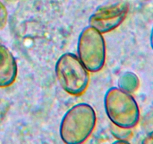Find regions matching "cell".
Wrapping results in <instances>:
<instances>
[{"label":"cell","instance_id":"obj_4","mask_svg":"<svg viewBox=\"0 0 153 144\" xmlns=\"http://www.w3.org/2000/svg\"><path fill=\"white\" fill-rule=\"evenodd\" d=\"M77 53L89 72L101 70L106 60V45L102 34L91 26L85 27L78 39Z\"/></svg>","mask_w":153,"mask_h":144},{"label":"cell","instance_id":"obj_9","mask_svg":"<svg viewBox=\"0 0 153 144\" xmlns=\"http://www.w3.org/2000/svg\"><path fill=\"white\" fill-rule=\"evenodd\" d=\"M112 134L118 140H127V139H129L132 136V131L131 129L123 128L118 127V126L113 124L111 128Z\"/></svg>","mask_w":153,"mask_h":144},{"label":"cell","instance_id":"obj_5","mask_svg":"<svg viewBox=\"0 0 153 144\" xmlns=\"http://www.w3.org/2000/svg\"><path fill=\"white\" fill-rule=\"evenodd\" d=\"M126 2H117L98 8L89 18V24L102 34L110 32L123 23L128 15Z\"/></svg>","mask_w":153,"mask_h":144},{"label":"cell","instance_id":"obj_8","mask_svg":"<svg viewBox=\"0 0 153 144\" xmlns=\"http://www.w3.org/2000/svg\"><path fill=\"white\" fill-rule=\"evenodd\" d=\"M142 128L146 134L143 142L153 143V108L149 110L142 119Z\"/></svg>","mask_w":153,"mask_h":144},{"label":"cell","instance_id":"obj_7","mask_svg":"<svg viewBox=\"0 0 153 144\" xmlns=\"http://www.w3.org/2000/svg\"><path fill=\"white\" fill-rule=\"evenodd\" d=\"M120 88L129 93H133L137 90L140 86L139 78L132 72L123 74L119 80Z\"/></svg>","mask_w":153,"mask_h":144},{"label":"cell","instance_id":"obj_6","mask_svg":"<svg viewBox=\"0 0 153 144\" xmlns=\"http://www.w3.org/2000/svg\"><path fill=\"white\" fill-rule=\"evenodd\" d=\"M17 76V64L12 52L0 45V88L11 86Z\"/></svg>","mask_w":153,"mask_h":144},{"label":"cell","instance_id":"obj_11","mask_svg":"<svg viewBox=\"0 0 153 144\" xmlns=\"http://www.w3.org/2000/svg\"><path fill=\"white\" fill-rule=\"evenodd\" d=\"M150 42H151V46H152V50H153V28H152V32H151Z\"/></svg>","mask_w":153,"mask_h":144},{"label":"cell","instance_id":"obj_2","mask_svg":"<svg viewBox=\"0 0 153 144\" xmlns=\"http://www.w3.org/2000/svg\"><path fill=\"white\" fill-rule=\"evenodd\" d=\"M106 115L113 124L131 129L140 122V112L139 106L131 93L120 87L109 88L104 98Z\"/></svg>","mask_w":153,"mask_h":144},{"label":"cell","instance_id":"obj_1","mask_svg":"<svg viewBox=\"0 0 153 144\" xmlns=\"http://www.w3.org/2000/svg\"><path fill=\"white\" fill-rule=\"evenodd\" d=\"M97 124V114L91 105L79 103L68 110L63 116L59 128L61 139L64 143L85 142Z\"/></svg>","mask_w":153,"mask_h":144},{"label":"cell","instance_id":"obj_10","mask_svg":"<svg viewBox=\"0 0 153 144\" xmlns=\"http://www.w3.org/2000/svg\"><path fill=\"white\" fill-rule=\"evenodd\" d=\"M7 21V10L5 6L0 2V29L5 26Z\"/></svg>","mask_w":153,"mask_h":144},{"label":"cell","instance_id":"obj_3","mask_svg":"<svg viewBox=\"0 0 153 144\" xmlns=\"http://www.w3.org/2000/svg\"><path fill=\"white\" fill-rule=\"evenodd\" d=\"M57 80L64 92L80 96L86 92L90 82L89 70L79 57L72 52L62 54L55 64Z\"/></svg>","mask_w":153,"mask_h":144}]
</instances>
